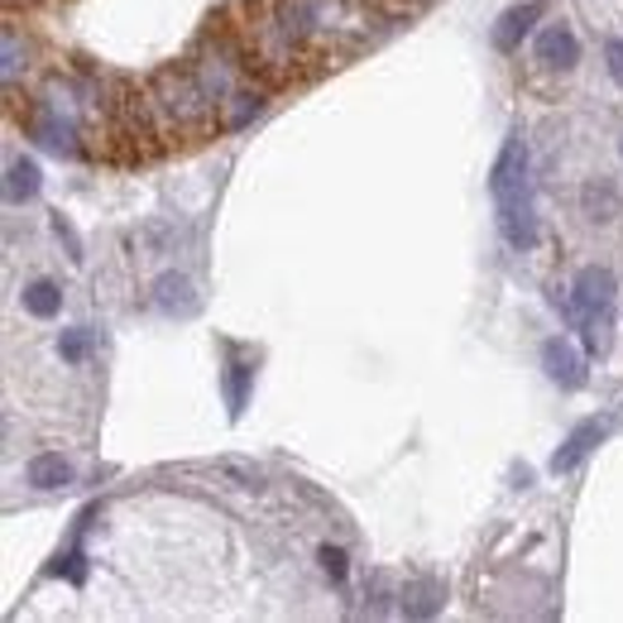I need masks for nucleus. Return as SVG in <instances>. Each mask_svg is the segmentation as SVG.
<instances>
[{
  "instance_id": "20",
  "label": "nucleus",
  "mask_w": 623,
  "mask_h": 623,
  "mask_svg": "<svg viewBox=\"0 0 623 623\" xmlns=\"http://www.w3.org/2000/svg\"><path fill=\"white\" fill-rule=\"evenodd\" d=\"M604 63H610V77L623 86V39H610V43H604Z\"/></svg>"
},
{
  "instance_id": "10",
  "label": "nucleus",
  "mask_w": 623,
  "mask_h": 623,
  "mask_svg": "<svg viewBox=\"0 0 623 623\" xmlns=\"http://www.w3.org/2000/svg\"><path fill=\"white\" fill-rule=\"evenodd\" d=\"M24 480L34 489H63V485H72V466L58 451H43L24 466Z\"/></svg>"
},
{
  "instance_id": "3",
  "label": "nucleus",
  "mask_w": 623,
  "mask_h": 623,
  "mask_svg": "<svg viewBox=\"0 0 623 623\" xmlns=\"http://www.w3.org/2000/svg\"><path fill=\"white\" fill-rule=\"evenodd\" d=\"M489 193H495V201L528 197V144H523V129H513V135L503 139V149L495 158V173H489Z\"/></svg>"
},
{
  "instance_id": "18",
  "label": "nucleus",
  "mask_w": 623,
  "mask_h": 623,
  "mask_svg": "<svg viewBox=\"0 0 623 623\" xmlns=\"http://www.w3.org/2000/svg\"><path fill=\"white\" fill-rule=\"evenodd\" d=\"M322 571L331 575V581H345V571H351V567H345L341 547H322Z\"/></svg>"
},
{
  "instance_id": "11",
  "label": "nucleus",
  "mask_w": 623,
  "mask_h": 623,
  "mask_svg": "<svg viewBox=\"0 0 623 623\" xmlns=\"http://www.w3.org/2000/svg\"><path fill=\"white\" fill-rule=\"evenodd\" d=\"M581 207L590 221H614L619 216V187L610 178H590L585 193H581Z\"/></svg>"
},
{
  "instance_id": "13",
  "label": "nucleus",
  "mask_w": 623,
  "mask_h": 623,
  "mask_svg": "<svg viewBox=\"0 0 623 623\" xmlns=\"http://www.w3.org/2000/svg\"><path fill=\"white\" fill-rule=\"evenodd\" d=\"M58 308H63V288H58V283L34 279L24 288V312L29 316H43V322H49V316H58Z\"/></svg>"
},
{
  "instance_id": "21",
  "label": "nucleus",
  "mask_w": 623,
  "mask_h": 623,
  "mask_svg": "<svg viewBox=\"0 0 623 623\" xmlns=\"http://www.w3.org/2000/svg\"><path fill=\"white\" fill-rule=\"evenodd\" d=\"M20 77V43H14V34L6 29V86Z\"/></svg>"
},
{
  "instance_id": "6",
  "label": "nucleus",
  "mask_w": 623,
  "mask_h": 623,
  "mask_svg": "<svg viewBox=\"0 0 623 623\" xmlns=\"http://www.w3.org/2000/svg\"><path fill=\"white\" fill-rule=\"evenodd\" d=\"M600 442H604V423H600V417H585V423H575V427H571V437L557 446V456H552V475L575 470L590 451H595Z\"/></svg>"
},
{
  "instance_id": "22",
  "label": "nucleus",
  "mask_w": 623,
  "mask_h": 623,
  "mask_svg": "<svg viewBox=\"0 0 623 623\" xmlns=\"http://www.w3.org/2000/svg\"><path fill=\"white\" fill-rule=\"evenodd\" d=\"M6 6H20V0H6Z\"/></svg>"
},
{
  "instance_id": "7",
  "label": "nucleus",
  "mask_w": 623,
  "mask_h": 623,
  "mask_svg": "<svg viewBox=\"0 0 623 623\" xmlns=\"http://www.w3.org/2000/svg\"><path fill=\"white\" fill-rule=\"evenodd\" d=\"M499 230L513 250H532L538 245V216H532V197L499 201Z\"/></svg>"
},
{
  "instance_id": "1",
  "label": "nucleus",
  "mask_w": 623,
  "mask_h": 623,
  "mask_svg": "<svg viewBox=\"0 0 623 623\" xmlns=\"http://www.w3.org/2000/svg\"><path fill=\"white\" fill-rule=\"evenodd\" d=\"M154 101L158 111L168 115L183 135H197V129L211 125V111H216V96L201 86V77L193 68H164L154 77Z\"/></svg>"
},
{
  "instance_id": "16",
  "label": "nucleus",
  "mask_w": 623,
  "mask_h": 623,
  "mask_svg": "<svg viewBox=\"0 0 623 623\" xmlns=\"http://www.w3.org/2000/svg\"><path fill=\"white\" fill-rule=\"evenodd\" d=\"M403 610L417 614V619H427V614H437V585L423 581V585H413L408 595H403Z\"/></svg>"
},
{
  "instance_id": "19",
  "label": "nucleus",
  "mask_w": 623,
  "mask_h": 623,
  "mask_svg": "<svg viewBox=\"0 0 623 623\" xmlns=\"http://www.w3.org/2000/svg\"><path fill=\"white\" fill-rule=\"evenodd\" d=\"M245 380H250V370L230 365V413H240V403H245Z\"/></svg>"
},
{
  "instance_id": "14",
  "label": "nucleus",
  "mask_w": 623,
  "mask_h": 623,
  "mask_svg": "<svg viewBox=\"0 0 623 623\" xmlns=\"http://www.w3.org/2000/svg\"><path fill=\"white\" fill-rule=\"evenodd\" d=\"M34 135H39L43 144H49L53 154H77V144H72V125H63L58 115H49V121H39Z\"/></svg>"
},
{
  "instance_id": "4",
  "label": "nucleus",
  "mask_w": 623,
  "mask_h": 623,
  "mask_svg": "<svg viewBox=\"0 0 623 623\" xmlns=\"http://www.w3.org/2000/svg\"><path fill=\"white\" fill-rule=\"evenodd\" d=\"M542 370H547V380H552L557 388H567V394L585 388V355L575 351L567 336H552L542 345Z\"/></svg>"
},
{
  "instance_id": "12",
  "label": "nucleus",
  "mask_w": 623,
  "mask_h": 623,
  "mask_svg": "<svg viewBox=\"0 0 623 623\" xmlns=\"http://www.w3.org/2000/svg\"><path fill=\"white\" fill-rule=\"evenodd\" d=\"M39 187H43V173H39L34 158H14L10 173H6V197L10 201H34Z\"/></svg>"
},
{
  "instance_id": "17",
  "label": "nucleus",
  "mask_w": 623,
  "mask_h": 623,
  "mask_svg": "<svg viewBox=\"0 0 623 623\" xmlns=\"http://www.w3.org/2000/svg\"><path fill=\"white\" fill-rule=\"evenodd\" d=\"M221 475H230V480H240V489H259V480H264V475H259L250 460H221V466H216Z\"/></svg>"
},
{
  "instance_id": "15",
  "label": "nucleus",
  "mask_w": 623,
  "mask_h": 623,
  "mask_svg": "<svg viewBox=\"0 0 623 623\" xmlns=\"http://www.w3.org/2000/svg\"><path fill=\"white\" fill-rule=\"evenodd\" d=\"M58 355H63L68 365H82V360L92 355V331H86V326L63 331V336H58Z\"/></svg>"
},
{
  "instance_id": "5",
  "label": "nucleus",
  "mask_w": 623,
  "mask_h": 623,
  "mask_svg": "<svg viewBox=\"0 0 623 623\" xmlns=\"http://www.w3.org/2000/svg\"><path fill=\"white\" fill-rule=\"evenodd\" d=\"M538 63L542 68H557V72H571L575 63H581V39L571 34V24H547L538 34Z\"/></svg>"
},
{
  "instance_id": "9",
  "label": "nucleus",
  "mask_w": 623,
  "mask_h": 623,
  "mask_svg": "<svg viewBox=\"0 0 623 623\" xmlns=\"http://www.w3.org/2000/svg\"><path fill=\"white\" fill-rule=\"evenodd\" d=\"M538 20H542V6H538V0L503 10V14H499V24H495V49H499V53H513L518 43H523V34H528V29L538 24Z\"/></svg>"
},
{
  "instance_id": "8",
  "label": "nucleus",
  "mask_w": 623,
  "mask_h": 623,
  "mask_svg": "<svg viewBox=\"0 0 623 623\" xmlns=\"http://www.w3.org/2000/svg\"><path fill=\"white\" fill-rule=\"evenodd\" d=\"M154 302H158V312H168V316H193L197 312L193 279H187V273H158L154 279Z\"/></svg>"
},
{
  "instance_id": "2",
  "label": "nucleus",
  "mask_w": 623,
  "mask_h": 623,
  "mask_svg": "<svg viewBox=\"0 0 623 623\" xmlns=\"http://www.w3.org/2000/svg\"><path fill=\"white\" fill-rule=\"evenodd\" d=\"M614 293H619V283H614V273L604 264H585L581 273H575V283H571V312L585 322L590 351H595V355L610 351V336L600 331V322L614 312Z\"/></svg>"
},
{
  "instance_id": "23",
  "label": "nucleus",
  "mask_w": 623,
  "mask_h": 623,
  "mask_svg": "<svg viewBox=\"0 0 623 623\" xmlns=\"http://www.w3.org/2000/svg\"><path fill=\"white\" fill-rule=\"evenodd\" d=\"M619 154H623V144H619Z\"/></svg>"
}]
</instances>
